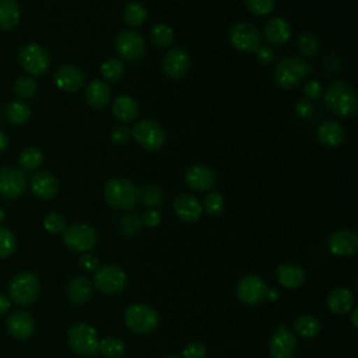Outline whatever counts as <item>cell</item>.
Instances as JSON below:
<instances>
[{"mask_svg": "<svg viewBox=\"0 0 358 358\" xmlns=\"http://www.w3.org/2000/svg\"><path fill=\"white\" fill-rule=\"evenodd\" d=\"M324 106L336 116L350 117L358 109L355 90L345 81H334L324 91Z\"/></svg>", "mask_w": 358, "mask_h": 358, "instance_id": "cell-1", "label": "cell"}, {"mask_svg": "<svg viewBox=\"0 0 358 358\" xmlns=\"http://www.w3.org/2000/svg\"><path fill=\"white\" fill-rule=\"evenodd\" d=\"M103 197L116 210H131L138 203V187L124 178H112L105 183Z\"/></svg>", "mask_w": 358, "mask_h": 358, "instance_id": "cell-2", "label": "cell"}, {"mask_svg": "<svg viewBox=\"0 0 358 358\" xmlns=\"http://www.w3.org/2000/svg\"><path fill=\"white\" fill-rule=\"evenodd\" d=\"M310 69L312 67L301 57L285 56L275 66L274 80L280 88L292 90L302 83L303 77L310 71Z\"/></svg>", "mask_w": 358, "mask_h": 358, "instance_id": "cell-3", "label": "cell"}, {"mask_svg": "<svg viewBox=\"0 0 358 358\" xmlns=\"http://www.w3.org/2000/svg\"><path fill=\"white\" fill-rule=\"evenodd\" d=\"M39 292H41V285H39L38 277L28 271H22L17 274L8 285L10 301L21 306L31 305L32 302H35L39 296Z\"/></svg>", "mask_w": 358, "mask_h": 358, "instance_id": "cell-4", "label": "cell"}, {"mask_svg": "<svg viewBox=\"0 0 358 358\" xmlns=\"http://www.w3.org/2000/svg\"><path fill=\"white\" fill-rule=\"evenodd\" d=\"M124 323L133 333L147 334L158 327L159 316L154 308L143 303H134L126 309Z\"/></svg>", "mask_w": 358, "mask_h": 358, "instance_id": "cell-5", "label": "cell"}, {"mask_svg": "<svg viewBox=\"0 0 358 358\" xmlns=\"http://www.w3.org/2000/svg\"><path fill=\"white\" fill-rule=\"evenodd\" d=\"M67 341L70 348L78 355H94L99 351V341L96 336V330L88 323H76L70 327L67 333Z\"/></svg>", "mask_w": 358, "mask_h": 358, "instance_id": "cell-6", "label": "cell"}, {"mask_svg": "<svg viewBox=\"0 0 358 358\" xmlns=\"http://www.w3.org/2000/svg\"><path fill=\"white\" fill-rule=\"evenodd\" d=\"M134 140L148 151L159 150L166 140V134L161 123L154 119H143L137 122L131 130Z\"/></svg>", "mask_w": 358, "mask_h": 358, "instance_id": "cell-7", "label": "cell"}, {"mask_svg": "<svg viewBox=\"0 0 358 358\" xmlns=\"http://www.w3.org/2000/svg\"><path fill=\"white\" fill-rule=\"evenodd\" d=\"M117 55L127 62H138L145 55V41L134 29H122L115 38Z\"/></svg>", "mask_w": 358, "mask_h": 358, "instance_id": "cell-8", "label": "cell"}, {"mask_svg": "<svg viewBox=\"0 0 358 358\" xmlns=\"http://www.w3.org/2000/svg\"><path fill=\"white\" fill-rule=\"evenodd\" d=\"M20 64L31 76H42L50 66L49 52L39 43H27L18 55Z\"/></svg>", "mask_w": 358, "mask_h": 358, "instance_id": "cell-9", "label": "cell"}, {"mask_svg": "<svg viewBox=\"0 0 358 358\" xmlns=\"http://www.w3.org/2000/svg\"><path fill=\"white\" fill-rule=\"evenodd\" d=\"M64 245L76 252H88L96 243V231L84 222H76L62 232Z\"/></svg>", "mask_w": 358, "mask_h": 358, "instance_id": "cell-10", "label": "cell"}, {"mask_svg": "<svg viewBox=\"0 0 358 358\" xmlns=\"http://www.w3.org/2000/svg\"><path fill=\"white\" fill-rule=\"evenodd\" d=\"M260 41L259 29L250 22L241 21L231 27L229 42L241 53H255L260 46Z\"/></svg>", "mask_w": 358, "mask_h": 358, "instance_id": "cell-11", "label": "cell"}, {"mask_svg": "<svg viewBox=\"0 0 358 358\" xmlns=\"http://www.w3.org/2000/svg\"><path fill=\"white\" fill-rule=\"evenodd\" d=\"M94 285L98 291L112 295L117 294L126 285V274L116 264H103L94 271Z\"/></svg>", "mask_w": 358, "mask_h": 358, "instance_id": "cell-12", "label": "cell"}, {"mask_svg": "<svg viewBox=\"0 0 358 358\" xmlns=\"http://www.w3.org/2000/svg\"><path fill=\"white\" fill-rule=\"evenodd\" d=\"M267 285L262 277L248 274L236 285V295L245 305H259L267 298Z\"/></svg>", "mask_w": 358, "mask_h": 358, "instance_id": "cell-13", "label": "cell"}, {"mask_svg": "<svg viewBox=\"0 0 358 358\" xmlns=\"http://www.w3.org/2000/svg\"><path fill=\"white\" fill-rule=\"evenodd\" d=\"M27 176L22 169L6 166L0 169V196L4 199H17L27 189Z\"/></svg>", "mask_w": 358, "mask_h": 358, "instance_id": "cell-14", "label": "cell"}, {"mask_svg": "<svg viewBox=\"0 0 358 358\" xmlns=\"http://www.w3.org/2000/svg\"><path fill=\"white\" fill-rule=\"evenodd\" d=\"M298 347L296 337L285 327L280 326L271 336L268 343V352L273 358H292Z\"/></svg>", "mask_w": 358, "mask_h": 358, "instance_id": "cell-15", "label": "cell"}, {"mask_svg": "<svg viewBox=\"0 0 358 358\" xmlns=\"http://www.w3.org/2000/svg\"><path fill=\"white\" fill-rule=\"evenodd\" d=\"M329 249L333 255L347 257L357 252L358 249V238L352 229L340 228L330 234L327 241Z\"/></svg>", "mask_w": 358, "mask_h": 358, "instance_id": "cell-16", "label": "cell"}, {"mask_svg": "<svg viewBox=\"0 0 358 358\" xmlns=\"http://www.w3.org/2000/svg\"><path fill=\"white\" fill-rule=\"evenodd\" d=\"M53 81L57 88L66 92L78 91L85 81L84 71L73 64H63L56 69L53 74Z\"/></svg>", "mask_w": 358, "mask_h": 358, "instance_id": "cell-17", "label": "cell"}, {"mask_svg": "<svg viewBox=\"0 0 358 358\" xmlns=\"http://www.w3.org/2000/svg\"><path fill=\"white\" fill-rule=\"evenodd\" d=\"M190 67V56L182 48H173L168 50L162 62V70L166 77L172 80L182 78Z\"/></svg>", "mask_w": 358, "mask_h": 358, "instance_id": "cell-18", "label": "cell"}, {"mask_svg": "<svg viewBox=\"0 0 358 358\" xmlns=\"http://www.w3.org/2000/svg\"><path fill=\"white\" fill-rule=\"evenodd\" d=\"M185 180L190 189L206 192L215 185L217 178L211 168L206 165H192L185 173Z\"/></svg>", "mask_w": 358, "mask_h": 358, "instance_id": "cell-19", "label": "cell"}, {"mask_svg": "<svg viewBox=\"0 0 358 358\" xmlns=\"http://www.w3.org/2000/svg\"><path fill=\"white\" fill-rule=\"evenodd\" d=\"M173 211L179 220L183 222H194L201 217V203L192 194L183 193L175 197Z\"/></svg>", "mask_w": 358, "mask_h": 358, "instance_id": "cell-20", "label": "cell"}, {"mask_svg": "<svg viewBox=\"0 0 358 358\" xmlns=\"http://www.w3.org/2000/svg\"><path fill=\"white\" fill-rule=\"evenodd\" d=\"M84 98L87 103L95 109H101L109 105L112 98L110 87L101 78H94L85 87Z\"/></svg>", "mask_w": 358, "mask_h": 358, "instance_id": "cell-21", "label": "cell"}, {"mask_svg": "<svg viewBox=\"0 0 358 358\" xmlns=\"http://www.w3.org/2000/svg\"><path fill=\"white\" fill-rule=\"evenodd\" d=\"M7 330L17 340H27L35 331V323L29 313L18 310L8 316Z\"/></svg>", "mask_w": 358, "mask_h": 358, "instance_id": "cell-22", "label": "cell"}, {"mask_svg": "<svg viewBox=\"0 0 358 358\" xmlns=\"http://www.w3.org/2000/svg\"><path fill=\"white\" fill-rule=\"evenodd\" d=\"M32 193L42 199V200H50L57 194L59 183L57 179L49 173V172H36L32 175L29 182Z\"/></svg>", "mask_w": 358, "mask_h": 358, "instance_id": "cell-23", "label": "cell"}, {"mask_svg": "<svg viewBox=\"0 0 358 358\" xmlns=\"http://www.w3.org/2000/svg\"><path fill=\"white\" fill-rule=\"evenodd\" d=\"M316 137H317V141L320 144H323L324 147L334 148V147H338L344 141L345 133H344L343 126L338 122L326 120V122L320 123V126L317 127Z\"/></svg>", "mask_w": 358, "mask_h": 358, "instance_id": "cell-24", "label": "cell"}, {"mask_svg": "<svg viewBox=\"0 0 358 358\" xmlns=\"http://www.w3.org/2000/svg\"><path fill=\"white\" fill-rule=\"evenodd\" d=\"M291 35H292L291 25L282 17H274V18L268 20V22L264 27V38L270 43L277 45V46L287 43L289 41Z\"/></svg>", "mask_w": 358, "mask_h": 358, "instance_id": "cell-25", "label": "cell"}, {"mask_svg": "<svg viewBox=\"0 0 358 358\" xmlns=\"http://www.w3.org/2000/svg\"><path fill=\"white\" fill-rule=\"evenodd\" d=\"M278 282L285 288H298L305 282V271L299 264L282 263L275 271Z\"/></svg>", "mask_w": 358, "mask_h": 358, "instance_id": "cell-26", "label": "cell"}, {"mask_svg": "<svg viewBox=\"0 0 358 358\" xmlns=\"http://www.w3.org/2000/svg\"><path fill=\"white\" fill-rule=\"evenodd\" d=\"M327 308L336 315H345L354 305V295L350 289L338 287L330 291L327 295Z\"/></svg>", "mask_w": 358, "mask_h": 358, "instance_id": "cell-27", "label": "cell"}, {"mask_svg": "<svg viewBox=\"0 0 358 358\" xmlns=\"http://www.w3.org/2000/svg\"><path fill=\"white\" fill-rule=\"evenodd\" d=\"M92 294V284L84 275H77L71 278L67 284V298L76 305L85 303Z\"/></svg>", "mask_w": 358, "mask_h": 358, "instance_id": "cell-28", "label": "cell"}, {"mask_svg": "<svg viewBox=\"0 0 358 358\" xmlns=\"http://www.w3.org/2000/svg\"><path fill=\"white\" fill-rule=\"evenodd\" d=\"M112 112L117 120L127 123L137 117L138 103L134 98H131L129 95H119L113 101Z\"/></svg>", "mask_w": 358, "mask_h": 358, "instance_id": "cell-29", "label": "cell"}, {"mask_svg": "<svg viewBox=\"0 0 358 358\" xmlns=\"http://www.w3.org/2000/svg\"><path fill=\"white\" fill-rule=\"evenodd\" d=\"M21 18V11L15 0H0V29H14Z\"/></svg>", "mask_w": 358, "mask_h": 358, "instance_id": "cell-30", "label": "cell"}, {"mask_svg": "<svg viewBox=\"0 0 358 358\" xmlns=\"http://www.w3.org/2000/svg\"><path fill=\"white\" fill-rule=\"evenodd\" d=\"M295 331L303 338H313L320 331V322L312 315H301L294 322Z\"/></svg>", "mask_w": 358, "mask_h": 358, "instance_id": "cell-31", "label": "cell"}, {"mask_svg": "<svg viewBox=\"0 0 358 358\" xmlns=\"http://www.w3.org/2000/svg\"><path fill=\"white\" fill-rule=\"evenodd\" d=\"M165 194L164 190L157 185H145L138 189V201L148 208H155L164 203Z\"/></svg>", "mask_w": 358, "mask_h": 358, "instance_id": "cell-32", "label": "cell"}, {"mask_svg": "<svg viewBox=\"0 0 358 358\" xmlns=\"http://www.w3.org/2000/svg\"><path fill=\"white\" fill-rule=\"evenodd\" d=\"M122 15L127 25L136 28V27H140L147 20L148 13H147V8L141 3L130 1L124 6Z\"/></svg>", "mask_w": 358, "mask_h": 358, "instance_id": "cell-33", "label": "cell"}, {"mask_svg": "<svg viewBox=\"0 0 358 358\" xmlns=\"http://www.w3.org/2000/svg\"><path fill=\"white\" fill-rule=\"evenodd\" d=\"M6 117L11 124L22 126L29 120L31 110L24 102L13 101L6 106Z\"/></svg>", "mask_w": 358, "mask_h": 358, "instance_id": "cell-34", "label": "cell"}, {"mask_svg": "<svg viewBox=\"0 0 358 358\" xmlns=\"http://www.w3.org/2000/svg\"><path fill=\"white\" fill-rule=\"evenodd\" d=\"M106 358H120L124 354V341L116 336H108L101 340L99 348Z\"/></svg>", "mask_w": 358, "mask_h": 358, "instance_id": "cell-35", "label": "cell"}, {"mask_svg": "<svg viewBox=\"0 0 358 358\" xmlns=\"http://www.w3.org/2000/svg\"><path fill=\"white\" fill-rule=\"evenodd\" d=\"M18 161L22 171H35L43 162V152L38 147H28L20 154Z\"/></svg>", "mask_w": 358, "mask_h": 358, "instance_id": "cell-36", "label": "cell"}, {"mask_svg": "<svg viewBox=\"0 0 358 358\" xmlns=\"http://www.w3.org/2000/svg\"><path fill=\"white\" fill-rule=\"evenodd\" d=\"M151 41L159 48H168L175 41L173 29L166 24H157L150 31Z\"/></svg>", "mask_w": 358, "mask_h": 358, "instance_id": "cell-37", "label": "cell"}, {"mask_svg": "<svg viewBox=\"0 0 358 358\" xmlns=\"http://www.w3.org/2000/svg\"><path fill=\"white\" fill-rule=\"evenodd\" d=\"M123 73H124V64L119 59H108L101 64V74L109 83L120 80Z\"/></svg>", "mask_w": 358, "mask_h": 358, "instance_id": "cell-38", "label": "cell"}, {"mask_svg": "<svg viewBox=\"0 0 358 358\" xmlns=\"http://www.w3.org/2000/svg\"><path fill=\"white\" fill-rule=\"evenodd\" d=\"M14 95L21 99H28L36 92V81L29 76H22L14 83Z\"/></svg>", "mask_w": 358, "mask_h": 358, "instance_id": "cell-39", "label": "cell"}, {"mask_svg": "<svg viewBox=\"0 0 358 358\" xmlns=\"http://www.w3.org/2000/svg\"><path fill=\"white\" fill-rule=\"evenodd\" d=\"M203 208L210 215H220L225 208V199L218 192H210L203 200Z\"/></svg>", "mask_w": 358, "mask_h": 358, "instance_id": "cell-40", "label": "cell"}, {"mask_svg": "<svg viewBox=\"0 0 358 358\" xmlns=\"http://www.w3.org/2000/svg\"><path fill=\"white\" fill-rule=\"evenodd\" d=\"M17 249V241L14 234L8 228L0 227V257L6 259L11 256Z\"/></svg>", "mask_w": 358, "mask_h": 358, "instance_id": "cell-41", "label": "cell"}, {"mask_svg": "<svg viewBox=\"0 0 358 358\" xmlns=\"http://www.w3.org/2000/svg\"><path fill=\"white\" fill-rule=\"evenodd\" d=\"M66 220L59 213H49L43 218V228L49 234H62L66 229Z\"/></svg>", "mask_w": 358, "mask_h": 358, "instance_id": "cell-42", "label": "cell"}, {"mask_svg": "<svg viewBox=\"0 0 358 358\" xmlns=\"http://www.w3.org/2000/svg\"><path fill=\"white\" fill-rule=\"evenodd\" d=\"M246 8L255 15H267L274 10L275 0H243Z\"/></svg>", "mask_w": 358, "mask_h": 358, "instance_id": "cell-43", "label": "cell"}, {"mask_svg": "<svg viewBox=\"0 0 358 358\" xmlns=\"http://www.w3.org/2000/svg\"><path fill=\"white\" fill-rule=\"evenodd\" d=\"M298 50L305 56H313L319 50V42L312 34H302L298 38Z\"/></svg>", "mask_w": 358, "mask_h": 358, "instance_id": "cell-44", "label": "cell"}, {"mask_svg": "<svg viewBox=\"0 0 358 358\" xmlns=\"http://www.w3.org/2000/svg\"><path fill=\"white\" fill-rule=\"evenodd\" d=\"M120 228L126 235H134L141 228V218L137 214H127L122 218Z\"/></svg>", "mask_w": 358, "mask_h": 358, "instance_id": "cell-45", "label": "cell"}, {"mask_svg": "<svg viewBox=\"0 0 358 358\" xmlns=\"http://www.w3.org/2000/svg\"><path fill=\"white\" fill-rule=\"evenodd\" d=\"M206 357V347L201 341H190L186 344L182 352V358H204Z\"/></svg>", "mask_w": 358, "mask_h": 358, "instance_id": "cell-46", "label": "cell"}, {"mask_svg": "<svg viewBox=\"0 0 358 358\" xmlns=\"http://www.w3.org/2000/svg\"><path fill=\"white\" fill-rule=\"evenodd\" d=\"M161 221H162V215L157 208H148L141 217V224H144L148 228L158 227Z\"/></svg>", "mask_w": 358, "mask_h": 358, "instance_id": "cell-47", "label": "cell"}, {"mask_svg": "<svg viewBox=\"0 0 358 358\" xmlns=\"http://www.w3.org/2000/svg\"><path fill=\"white\" fill-rule=\"evenodd\" d=\"M303 92L308 99H317L323 94V87L320 81L310 80L303 85Z\"/></svg>", "mask_w": 358, "mask_h": 358, "instance_id": "cell-48", "label": "cell"}, {"mask_svg": "<svg viewBox=\"0 0 358 358\" xmlns=\"http://www.w3.org/2000/svg\"><path fill=\"white\" fill-rule=\"evenodd\" d=\"M130 136H131V131H130L127 127H122V126L115 127V129L110 131V134H109L110 140H112L115 144H124V143H127L129 138H130Z\"/></svg>", "mask_w": 358, "mask_h": 358, "instance_id": "cell-49", "label": "cell"}, {"mask_svg": "<svg viewBox=\"0 0 358 358\" xmlns=\"http://www.w3.org/2000/svg\"><path fill=\"white\" fill-rule=\"evenodd\" d=\"M255 55H256V59H257L262 64H268V63L273 62V59H274V53H273L271 48L264 46V45H260V46L256 49Z\"/></svg>", "mask_w": 358, "mask_h": 358, "instance_id": "cell-50", "label": "cell"}, {"mask_svg": "<svg viewBox=\"0 0 358 358\" xmlns=\"http://www.w3.org/2000/svg\"><path fill=\"white\" fill-rule=\"evenodd\" d=\"M80 266L85 271H95L99 267V260L96 259V256L87 253V255H83L80 257Z\"/></svg>", "mask_w": 358, "mask_h": 358, "instance_id": "cell-51", "label": "cell"}, {"mask_svg": "<svg viewBox=\"0 0 358 358\" xmlns=\"http://www.w3.org/2000/svg\"><path fill=\"white\" fill-rule=\"evenodd\" d=\"M295 112L301 117H309L313 113V105L308 99H301L295 105Z\"/></svg>", "mask_w": 358, "mask_h": 358, "instance_id": "cell-52", "label": "cell"}, {"mask_svg": "<svg viewBox=\"0 0 358 358\" xmlns=\"http://www.w3.org/2000/svg\"><path fill=\"white\" fill-rule=\"evenodd\" d=\"M10 305H11L10 298H7L6 295L0 294V316L4 315L10 309Z\"/></svg>", "mask_w": 358, "mask_h": 358, "instance_id": "cell-53", "label": "cell"}, {"mask_svg": "<svg viewBox=\"0 0 358 358\" xmlns=\"http://www.w3.org/2000/svg\"><path fill=\"white\" fill-rule=\"evenodd\" d=\"M8 145V138L6 136V133L0 131V152H3Z\"/></svg>", "mask_w": 358, "mask_h": 358, "instance_id": "cell-54", "label": "cell"}, {"mask_svg": "<svg viewBox=\"0 0 358 358\" xmlns=\"http://www.w3.org/2000/svg\"><path fill=\"white\" fill-rule=\"evenodd\" d=\"M357 315H358V308H354L352 312H351V322H352V326L357 329L358 327V323H357Z\"/></svg>", "mask_w": 358, "mask_h": 358, "instance_id": "cell-55", "label": "cell"}, {"mask_svg": "<svg viewBox=\"0 0 358 358\" xmlns=\"http://www.w3.org/2000/svg\"><path fill=\"white\" fill-rule=\"evenodd\" d=\"M267 296H268L270 299L275 301V299L278 298V292H277V289H270V291H267Z\"/></svg>", "mask_w": 358, "mask_h": 358, "instance_id": "cell-56", "label": "cell"}, {"mask_svg": "<svg viewBox=\"0 0 358 358\" xmlns=\"http://www.w3.org/2000/svg\"><path fill=\"white\" fill-rule=\"evenodd\" d=\"M4 218H6V214H4L3 208H0V224L4 221Z\"/></svg>", "mask_w": 358, "mask_h": 358, "instance_id": "cell-57", "label": "cell"}, {"mask_svg": "<svg viewBox=\"0 0 358 358\" xmlns=\"http://www.w3.org/2000/svg\"><path fill=\"white\" fill-rule=\"evenodd\" d=\"M164 358H179V357H164Z\"/></svg>", "mask_w": 358, "mask_h": 358, "instance_id": "cell-58", "label": "cell"}]
</instances>
